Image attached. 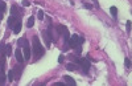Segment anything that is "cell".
<instances>
[{"label": "cell", "mask_w": 132, "mask_h": 86, "mask_svg": "<svg viewBox=\"0 0 132 86\" xmlns=\"http://www.w3.org/2000/svg\"><path fill=\"white\" fill-rule=\"evenodd\" d=\"M63 58H65V57H63V53H61L60 57H58V62H60V64H62V62H63Z\"/></svg>", "instance_id": "cell-27"}, {"label": "cell", "mask_w": 132, "mask_h": 86, "mask_svg": "<svg viewBox=\"0 0 132 86\" xmlns=\"http://www.w3.org/2000/svg\"><path fill=\"white\" fill-rule=\"evenodd\" d=\"M110 12H111V15H112V17H114V19H116V17H118V8H116L115 5H112L111 8H110Z\"/></svg>", "instance_id": "cell-16"}, {"label": "cell", "mask_w": 132, "mask_h": 86, "mask_svg": "<svg viewBox=\"0 0 132 86\" xmlns=\"http://www.w3.org/2000/svg\"><path fill=\"white\" fill-rule=\"evenodd\" d=\"M13 73H15V80H19L20 76H21V68L17 65V66L13 69Z\"/></svg>", "instance_id": "cell-15"}, {"label": "cell", "mask_w": 132, "mask_h": 86, "mask_svg": "<svg viewBox=\"0 0 132 86\" xmlns=\"http://www.w3.org/2000/svg\"><path fill=\"white\" fill-rule=\"evenodd\" d=\"M73 57V56H71ZM74 58V57H73ZM74 62H77L78 64V66H81L82 69H83V72H85V74H87V72L90 70V68H91V64H90V61L87 60V58H74Z\"/></svg>", "instance_id": "cell-2"}, {"label": "cell", "mask_w": 132, "mask_h": 86, "mask_svg": "<svg viewBox=\"0 0 132 86\" xmlns=\"http://www.w3.org/2000/svg\"><path fill=\"white\" fill-rule=\"evenodd\" d=\"M46 20H48V29H46V33L49 35V37H50L52 41H57V38H58V33H56L57 30H56V28H53L50 17H46Z\"/></svg>", "instance_id": "cell-3"}, {"label": "cell", "mask_w": 132, "mask_h": 86, "mask_svg": "<svg viewBox=\"0 0 132 86\" xmlns=\"http://www.w3.org/2000/svg\"><path fill=\"white\" fill-rule=\"evenodd\" d=\"M8 81L9 82H12L13 80H15V73H13V69H11V70H8Z\"/></svg>", "instance_id": "cell-17"}, {"label": "cell", "mask_w": 132, "mask_h": 86, "mask_svg": "<svg viewBox=\"0 0 132 86\" xmlns=\"http://www.w3.org/2000/svg\"><path fill=\"white\" fill-rule=\"evenodd\" d=\"M124 65H126V68H127V69H129V68H131V60H129L128 57H126V60H124Z\"/></svg>", "instance_id": "cell-20"}, {"label": "cell", "mask_w": 132, "mask_h": 86, "mask_svg": "<svg viewBox=\"0 0 132 86\" xmlns=\"http://www.w3.org/2000/svg\"><path fill=\"white\" fill-rule=\"evenodd\" d=\"M21 4H23V7H29L32 3L29 2V0H23V2H21Z\"/></svg>", "instance_id": "cell-23"}, {"label": "cell", "mask_w": 132, "mask_h": 86, "mask_svg": "<svg viewBox=\"0 0 132 86\" xmlns=\"http://www.w3.org/2000/svg\"><path fill=\"white\" fill-rule=\"evenodd\" d=\"M11 15L21 19V17H23V15H24V9L23 8H19L16 4H13L12 7H11Z\"/></svg>", "instance_id": "cell-4"}, {"label": "cell", "mask_w": 132, "mask_h": 86, "mask_svg": "<svg viewBox=\"0 0 132 86\" xmlns=\"http://www.w3.org/2000/svg\"><path fill=\"white\" fill-rule=\"evenodd\" d=\"M21 27H23V24H21V21H17L16 25L12 28V30H13V33H15V35H19L20 32H21Z\"/></svg>", "instance_id": "cell-12"}, {"label": "cell", "mask_w": 132, "mask_h": 86, "mask_svg": "<svg viewBox=\"0 0 132 86\" xmlns=\"http://www.w3.org/2000/svg\"><path fill=\"white\" fill-rule=\"evenodd\" d=\"M68 45H69V48H71V49H74V48H77L78 46V35H71L70 36V38H69V41H68Z\"/></svg>", "instance_id": "cell-5"}, {"label": "cell", "mask_w": 132, "mask_h": 86, "mask_svg": "<svg viewBox=\"0 0 132 86\" xmlns=\"http://www.w3.org/2000/svg\"><path fill=\"white\" fill-rule=\"evenodd\" d=\"M35 4H38V5H44L42 2H35Z\"/></svg>", "instance_id": "cell-30"}, {"label": "cell", "mask_w": 132, "mask_h": 86, "mask_svg": "<svg viewBox=\"0 0 132 86\" xmlns=\"http://www.w3.org/2000/svg\"><path fill=\"white\" fill-rule=\"evenodd\" d=\"M13 53H12V45L11 44H5V56L7 57H11Z\"/></svg>", "instance_id": "cell-14"}, {"label": "cell", "mask_w": 132, "mask_h": 86, "mask_svg": "<svg viewBox=\"0 0 132 86\" xmlns=\"http://www.w3.org/2000/svg\"><path fill=\"white\" fill-rule=\"evenodd\" d=\"M93 3H94V5H95V7H98V8H99V4H98V0H93Z\"/></svg>", "instance_id": "cell-28"}, {"label": "cell", "mask_w": 132, "mask_h": 86, "mask_svg": "<svg viewBox=\"0 0 132 86\" xmlns=\"http://www.w3.org/2000/svg\"><path fill=\"white\" fill-rule=\"evenodd\" d=\"M23 53H24V58H25V61H28V60L30 58V56H32V53H30V46H29V45H25Z\"/></svg>", "instance_id": "cell-9"}, {"label": "cell", "mask_w": 132, "mask_h": 86, "mask_svg": "<svg viewBox=\"0 0 132 86\" xmlns=\"http://www.w3.org/2000/svg\"><path fill=\"white\" fill-rule=\"evenodd\" d=\"M17 21H21V19H20V17H16V16H12V15H11V16H9V19H8V27H9L11 29H12V28L16 25V23H17Z\"/></svg>", "instance_id": "cell-7"}, {"label": "cell", "mask_w": 132, "mask_h": 86, "mask_svg": "<svg viewBox=\"0 0 132 86\" xmlns=\"http://www.w3.org/2000/svg\"><path fill=\"white\" fill-rule=\"evenodd\" d=\"M17 45H19V48H21V46H25V45H29V42H28V40L25 38V37H23V38H19L17 40Z\"/></svg>", "instance_id": "cell-13"}, {"label": "cell", "mask_w": 132, "mask_h": 86, "mask_svg": "<svg viewBox=\"0 0 132 86\" xmlns=\"http://www.w3.org/2000/svg\"><path fill=\"white\" fill-rule=\"evenodd\" d=\"M86 58L89 60V61H91V62H96V60H95V58H93L90 54H86Z\"/></svg>", "instance_id": "cell-25"}, {"label": "cell", "mask_w": 132, "mask_h": 86, "mask_svg": "<svg viewBox=\"0 0 132 86\" xmlns=\"http://www.w3.org/2000/svg\"><path fill=\"white\" fill-rule=\"evenodd\" d=\"M63 81L66 82V85H68V86H75V81L70 76H63Z\"/></svg>", "instance_id": "cell-11"}, {"label": "cell", "mask_w": 132, "mask_h": 86, "mask_svg": "<svg viewBox=\"0 0 132 86\" xmlns=\"http://www.w3.org/2000/svg\"><path fill=\"white\" fill-rule=\"evenodd\" d=\"M44 17H45V15H44V12H42V11H38V19H40V20H42Z\"/></svg>", "instance_id": "cell-26"}, {"label": "cell", "mask_w": 132, "mask_h": 86, "mask_svg": "<svg viewBox=\"0 0 132 86\" xmlns=\"http://www.w3.org/2000/svg\"><path fill=\"white\" fill-rule=\"evenodd\" d=\"M0 11L4 12V13H5V11H7V4L3 2V0H0Z\"/></svg>", "instance_id": "cell-19"}, {"label": "cell", "mask_w": 132, "mask_h": 86, "mask_svg": "<svg viewBox=\"0 0 132 86\" xmlns=\"http://www.w3.org/2000/svg\"><path fill=\"white\" fill-rule=\"evenodd\" d=\"M33 25H35V16H30L28 19V23H27V27L28 28H32Z\"/></svg>", "instance_id": "cell-18"}, {"label": "cell", "mask_w": 132, "mask_h": 86, "mask_svg": "<svg viewBox=\"0 0 132 86\" xmlns=\"http://www.w3.org/2000/svg\"><path fill=\"white\" fill-rule=\"evenodd\" d=\"M126 29H127L128 33L131 32V20H127V23H126Z\"/></svg>", "instance_id": "cell-21"}, {"label": "cell", "mask_w": 132, "mask_h": 86, "mask_svg": "<svg viewBox=\"0 0 132 86\" xmlns=\"http://www.w3.org/2000/svg\"><path fill=\"white\" fill-rule=\"evenodd\" d=\"M32 41H33V42H32L33 56H35V60H38L40 57H42L44 54H45V49L42 48V45H41V42H40V40H38L37 36H33Z\"/></svg>", "instance_id": "cell-1"}, {"label": "cell", "mask_w": 132, "mask_h": 86, "mask_svg": "<svg viewBox=\"0 0 132 86\" xmlns=\"http://www.w3.org/2000/svg\"><path fill=\"white\" fill-rule=\"evenodd\" d=\"M41 35H42L44 42H45V46H46V48H50V45H52V40H50L49 35L46 33V30H42V32H41Z\"/></svg>", "instance_id": "cell-8"}, {"label": "cell", "mask_w": 132, "mask_h": 86, "mask_svg": "<svg viewBox=\"0 0 132 86\" xmlns=\"http://www.w3.org/2000/svg\"><path fill=\"white\" fill-rule=\"evenodd\" d=\"M78 64L77 62H69V64H66V69L70 70V72H74V70H78Z\"/></svg>", "instance_id": "cell-10"}, {"label": "cell", "mask_w": 132, "mask_h": 86, "mask_svg": "<svg viewBox=\"0 0 132 86\" xmlns=\"http://www.w3.org/2000/svg\"><path fill=\"white\" fill-rule=\"evenodd\" d=\"M83 7H85L86 9H93V7H94V5H93V4H90V3H85V2H83Z\"/></svg>", "instance_id": "cell-22"}, {"label": "cell", "mask_w": 132, "mask_h": 86, "mask_svg": "<svg viewBox=\"0 0 132 86\" xmlns=\"http://www.w3.org/2000/svg\"><path fill=\"white\" fill-rule=\"evenodd\" d=\"M85 42V37H82V36H78V45H82Z\"/></svg>", "instance_id": "cell-24"}, {"label": "cell", "mask_w": 132, "mask_h": 86, "mask_svg": "<svg viewBox=\"0 0 132 86\" xmlns=\"http://www.w3.org/2000/svg\"><path fill=\"white\" fill-rule=\"evenodd\" d=\"M3 16H4V12H2V11H0V21L3 20Z\"/></svg>", "instance_id": "cell-29"}, {"label": "cell", "mask_w": 132, "mask_h": 86, "mask_svg": "<svg viewBox=\"0 0 132 86\" xmlns=\"http://www.w3.org/2000/svg\"><path fill=\"white\" fill-rule=\"evenodd\" d=\"M15 57H16V60H17L19 64H24L25 58H24V53H23V50H21V48H19V49L15 50Z\"/></svg>", "instance_id": "cell-6"}]
</instances>
